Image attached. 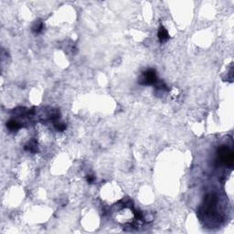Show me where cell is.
<instances>
[{"label": "cell", "instance_id": "3", "mask_svg": "<svg viewBox=\"0 0 234 234\" xmlns=\"http://www.w3.org/2000/svg\"><path fill=\"white\" fill-rule=\"evenodd\" d=\"M139 82L143 85H153L156 83V71L152 70V69H149L146 71H144L142 75V78Z\"/></svg>", "mask_w": 234, "mask_h": 234}, {"label": "cell", "instance_id": "2", "mask_svg": "<svg viewBox=\"0 0 234 234\" xmlns=\"http://www.w3.org/2000/svg\"><path fill=\"white\" fill-rule=\"evenodd\" d=\"M216 204H217V198L215 195L209 194L206 197L204 202V213L207 215H213L216 210Z\"/></svg>", "mask_w": 234, "mask_h": 234}, {"label": "cell", "instance_id": "7", "mask_svg": "<svg viewBox=\"0 0 234 234\" xmlns=\"http://www.w3.org/2000/svg\"><path fill=\"white\" fill-rule=\"evenodd\" d=\"M42 29H43V24L41 22H37L35 24V26H34V27H33V30L35 32H37V33H39V32H40L41 30H42Z\"/></svg>", "mask_w": 234, "mask_h": 234}, {"label": "cell", "instance_id": "1", "mask_svg": "<svg viewBox=\"0 0 234 234\" xmlns=\"http://www.w3.org/2000/svg\"><path fill=\"white\" fill-rule=\"evenodd\" d=\"M218 156H219V160L221 161V163L226 165V166L232 167L233 165V152L225 146H221L219 149L218 152Z\"/></svg>", "mask_w": 234, "mask_h": 234}, {"label": "cell", "instance_id": "6", "mask_svg": "<svg viewBox=\"0 0 234 234\" xmlns=\"http://www.w3.org/2000/svg\"><path fill=\"white\" fill-rule=\"evenodd\" d=\"M26 149H27V150H29V151H30V152H35V151H37V146H36L35 141H31V142L26 146Z\"/></svg>", "mask_w": 234, "mask_h": 234}, {"label": "cell", "instance_id": "4", "mask_svg": "<svg viewBox=\"0 0 234 234\" xmlns=\"http://www.w3.org/2000/svg\"><path fill=\"white\" fill-rule=\"evenodd\" d=\"M158 38H159V39L161 41H166L168 39V38H169L168 32L164 27H160L159 30H158Z\"/></svg>", "mask_w": 234, "mask_h": 234}, {"label": "cell", "instance_id": "9", "mask_svg": "<svg viewBox=\"0 0 234 234\" xmlns=\"http://www.w3.org/2000/svg\"><path fill=\"white\" fill-rule=\"evenodd\" d=\"M94 180H95V177H93V176H92V175H89L88 177H87V181L89 182V183H93L94 182Z\"/></svg>", "mask_w": 234, "mask_h": 234}, {"label": "cell", "instance_id": "5", "mask_svg": "<svg viewBox=\"0 0 234 234\" xmlns=\"http://www.w3.org/2000/svg\"><path fill=\"white\" fill-rule=\"evenodd\" d=\"M6 126H8L10 130H18L20 128V125L17 122V121H14V120H10L6 123Z\"/></svg>", "mask_w": 234, "mask_h": 234}, {"label": "cell", "instance_id": "8", "mask_svg": "<svg viewBox=\"0 0 234 234\" xmlns=\"http://www.w3.org/2000/svg\"><path fill=\"white\" fill-rule=\"evenodd\" d=\"M55 126H56V128L60 131H63L66 128V125H64V123H57L56 125H55Z\"/></svg>", "mask_w": 234, "mask_h": 234}]
</instances>
